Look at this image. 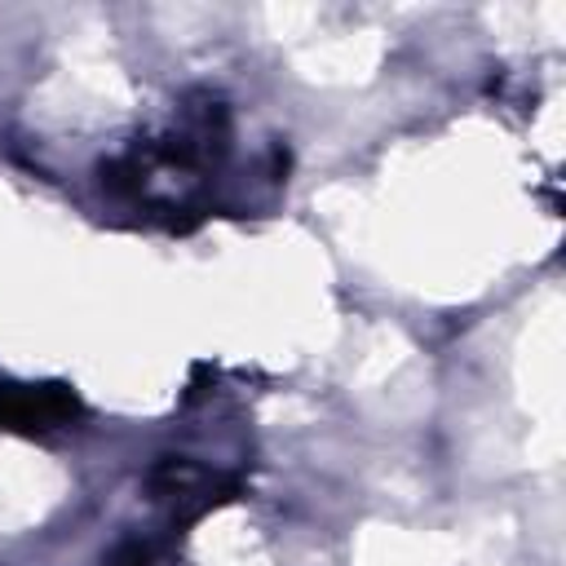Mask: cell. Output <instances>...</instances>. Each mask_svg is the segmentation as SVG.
I'll list each match as a JSON object with an SVG mask.
<instances>
[{
	"label": "cell",
	"mask_w": 566,
	"mask_h": 566,
	"mask_svg": "<svg viewBox=\"0 0 566 566\" xmlns=\"http://www.w3.org/2000/svg\"><path fill=\"white\" fill-rule=\"evenodd\" d=\"M80 416L66 385H0V429H53Z\"/></svg>",
	"instance_id": "6da1fadb"
},
{
	"label": "cell",
	"mask_w": 566,
	"mask_h": 566,
	"mask_svg": "<svg viewBox=\"0 0 566 566\" xmlns=\"http://www.w3.org/2000/svg\"><path fill=\"white\" fill-rule=\"evenodd\" d=\"M106 566H155V553H150V544H142V539H124V544L111 553Z\"/></svg>",
	"instance_id": "7a4b0ae2"
}]
</instances>
